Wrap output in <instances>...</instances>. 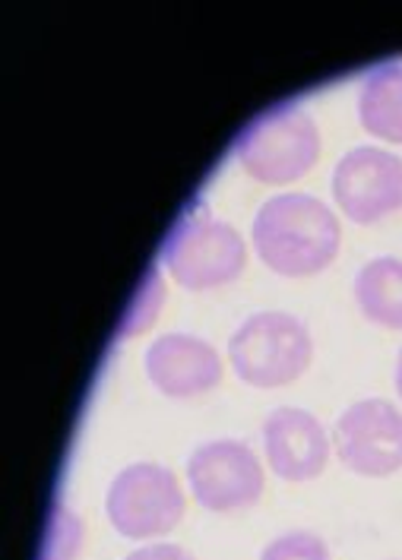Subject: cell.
Segmentation results:
<instances>
[{
    "instance_id": "6da1fadb",
    "label": "cell",
    "mask_w": 402,
    "mask_h": 560,
    "mask_svg": "<svg viewBox=\"0 0 402 560\" xmlns=\"http://www.w3.org/2000/svg\"><path fill=\"white\" fill-rule=\"evenodd\" d=\"M251 237L260 260L269 269L283 276H314L340 254L343 225L333 207H326L320 197L286 190L263 200Z\"/></svg>"
},
{
    "instance_id": "7a4b0ae2",
    "label": "cell",
    "mask_w": 402,
    "mask_h": 560,
    "mask_svg": "<svg viewBox=\"0 0 402 560\" xmlns=\"http://www.w3.org/2000/svg\"><path fill=\"white\" fill-rule=\"evenodd\" d=\"M229 358L238 377L251 386H286L308 371L314 358V339L301 317L269 307L234 326Z\"/></svg>"
},
{
    "instance_id": "3957f363",
    "label": "cell",
    "mask_w": 402,
    "mask_h": 560,
    "mask_svg": "<svg viewBox=\"0 0 402 560\" xmlns=\"http://www.w3.org/2000/svg\"><path fill=\"white\" fill-rule=\"evenodd\" d=\"M238 162L260 184H288L320 155V127L301 105H279L251 120L238 143Z\"/></svg>"
},
{
    "instance_id": "277c9868",
    "label": "cell",
    "mask_w": 402,
    "mask_h": 560,
    "mask_svg": "<svg viewBox=\"0 0 402 560\" xmlns=\"http://www.w3.org/2000/svg\"><path fill=\"white\" fill-rule=\"evenodd\" d=\"M244 264L248 244L241 232L206 207L187 209L165 244V266L172 269L174 282L194 292L229 285L241 276Z\"/></svg>"
},
{
    "instance_id": "5b68a950",
    "label": "cell",
    "mask_w": 402,
    "mask_h": 560,
    "mask_svg": "<svg viewBox=\"0 0 402 560\" xmlns=\"http://www.w3.org/2000/svg\"><path fill=\"white\" fill-rule=\"evenodd\" d=\"M184 488L162 463H130L112 478L105 513L124 538L146 541L172 532L184 520Z\"/></svg>"
},
{
    "instance_id": "8992f818",
    "label": "cell",
    "mask_w": 402,
    "mask_h": 560,
    "mask_svg": "<svg viewBox=\"0 0 402 560\" xmlns=\"http://www.w3.org/2000/svg\"><path fill=\"white\" fill-rule=\"evenodd\" d=\"M187 485L200 506L213 513H234L260 501L266 475L257 453L248 443L219 438L200 443L191 453Z\"/></svg>"
},
{
    "instance_id": "52a82bcc",
    "label": "cell",
    "mask_w": 402,
    "mask_h": 560,
    "mask_svg": "<svg viewBox=\"0 0 402 560\" xmlns=\"http://www.w3.org/2000/svg\"><path fill=\"white\" fill-rule=\"evenodd\" d=\"M333 450L345 469L358 475H393L402 466V409L368 396L345 409L333 424Z\"/></svg>"
},
{
    "instance_id": "ba28073f",
    "label": "cell",
    "mask_w": 402,
    "mask_h": 560,
    "mask_svg": "<svg viewBox=\"0 0 402 560\" xmlns=\"http://www.w3.org/2000/svg\"><path fill=\"white\" fill-rule=\"evenodd\" d=\"M333 200L355 222H377L402 209V155L374 143L343 152L333 168Z\"/></svg>"
},
{
    "instance_id": "9c48e42d",
    "label": "cell",
    "mask_w": 402,
    "mask_h": 560,
    "mask_svg": "<svg viewBox=\"0 0 402 560\" xmlns=\"http://www.w3.org/2000/svg\"><path fill=\"white\" fill-rule=\"evenodd\" d=\"M263 453L269 469L286 481H311L330 463V434L308 409L279 406L263 418Z\"/></svg>"
},
{
    "instance_id": "30bf717a",
    "label": "cell",
    "mask_w": 402,
    "mask_h": 560,
    "mask_svg": "<svg viewBox=\"0 0 402 560\" xmlns=\"http://www.w3.org/2000/svg\"><path fill=\"white\" fill-rule=\"evenodd\" d=\"M149 381L165 396H200L216 384H222L226 364L219 349L194 332H162L149 342L143 358Z\"/></svg>"
},
{
    "instance_id": "8fae6325",
    "label": "cell",
    "mask_w": 402,
    "mask_h": 560,
    "mask_svg": "<svg viewBox=\"0 0 402 560\" xmlns=\"http://www.w3.org/2000/svg\"><path fill=\"white\" fill-rule=\"evenodd\" d=\"M358 118L374 137L402 143V63H377L358 89Z\"/></svg>"
},
{
    "instance_id": "7c38bea8",
    "label": "cell",
    "mask_w": 402,
    "mask_h": 560,
    "mask_svg": "<svg viewBox=\"0 0 402 560\" xmlns=\"http://www.w3.org/2000/svg\"><path fill=\"white\" fill-rule=\"evenodd\" d=\"M355 301L380 326L402 329V257L383 254L355 272Z\"/></svg>"
},
{
    "instance_id": "4fadbf2b",
    "label": "cell",
    "mask_w": 402,
    "mask_h": 560,
    "mask_svg": "<svg viewBox=\"0 0 402 560\" xmlns=\"http://www.w3.org/2000/svg\"><path fill=\"white\" fill-rule=\"evenodd\" d=\"M260 560H333V555L320 535L308 529H295L266 541L260 551Z\"/></svg>"
},
{
    "instance_id": "5bb4252c",
    "label": "cell",
    "mask_w": 402,
    "mask_h": 560,
    "mask_svg": "<svg viewBox=\"0 0 402 560\" xmlns=\"http://www.w3.org/2000/svg\"><path fill=\"white\" fill-rule=\"evenodd\" d=\"M124 560H197L187 548L181 545H172V541H152V545H143L137 551H130Z\"/></svg>"
},
{
    "instance_id": "9a60e30c",
    "label": "cell",
    "mask_w": 402,
    "mask_h": 560,
    "mask_svg": "<svg viewBox=\"0 0 402 560\" xmlns=\"http://www.w3.org/2000/svg\"><path fill=\"white\" fill-rule=\"evenodd\" d=\"M397 389H400V396H402V349H400V358H397Z\"/></svg>"
}]
</instances>
